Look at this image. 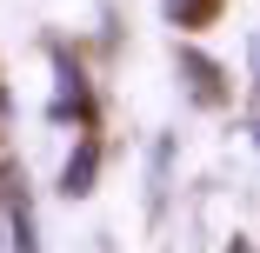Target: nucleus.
I'll list each match as a JSON object with an SVG mask.
<instances>
[{"label": "nucleus", "mask_w": 260, "mask_h": 253, "mask_svg": "<svg viewBox=\"0 0 260 253\" xmlns=\"http://www.w3.org/2000/svg\"><path fill=\"white\" fill-rule=\"evenodd\" d=\"M54 74H60V100H54V114H80L87 127H93V87H87V74L54 47Z\"/></svg>", "instance_id": "nucleus-1"}, {"label": "nucleus", "mask_w": 260, "mask_h": 253, "mask_svg": "<svg viewBox=\"0 0 260 253\" xmlns=\"http://www.w3.org/2000/svg\"><path fill=\"white\" fill-rule=\"evenodd\" d=\"M0 200H7V220H14V253H40L34 240V207H27V180H0Z\"/></svg>", "instance_id": "nucleus-2"}, {"label": "nucleus", "mask_w": 260, "mask_h": 253, "mask_svg": "<svg viewBox=\"0 0 260 253\" xmlns=\"http://www.w3.org/2000/svg\"><path fill=\"white\" fill-rule=\"evenodd\" d=\"M180 74H187V87H193L200 107H220V100H227V74L207 60V54H180Z\"/></svg>", "instance_id": "nucleus-3"}, {"label": "nucleus", "mask_w": 260, "mask_h": 253, "mask_svg": "<svg viewBox=\"0 0 260 253\" xmlns=\"http://www.w3.org/2000/svg\"><path fill=\"white\" fill-rule=\"evenodd\" d=\"M93 173H100V140L87 133V140H80V154H74V160H67V173H60L67 200H87V193H93Z\"/></svg>", "instance_id": "nucleus-4"}, {"label": "nucleus", "mask_w": 260, "mask_h": 253, "mask_svg": "<svg viewBox=\"0 0 260 253\" xmlns=\"http://www.w3.org/2000/svg\"><path fill=\"white\" fill-rule=\"evenodd\" d=\"M227 0H167V20L174 27H207V20H220Z\"/></svg>", "instance_id": "nucleus-5"}, {"label": "nucleus", "mask_w": 260, "mask_h": 253, "mask_svg": "<svg viewBox=\"0 0 260 253\" xmlns=\"http://www.w3.org/2000/svg\"><path fill=\"white\" fill-rule=\"evenodd\" d=\"M234 253H253V246H247V240H234Z\"/></svg>", "instance_id": "nucleus-6"}, {"label": "nucleus", "mask_w": 260, "mask_h": 253, "mask_svg": "<svg viewBox=\"0 0 260 253\" xmlns=\"http://www.w3.org/2000/svg\"><path fill=\"white\" fill-rule=\"evenodd\" d=\"M0 114H7V87H0Z\"/></svg>", "instance_id": "nucleus-7"}]
</instances>
